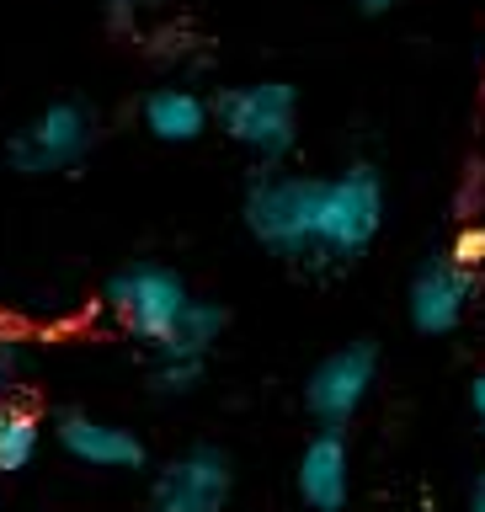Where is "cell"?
I'll return each instance as SVG.
<instances>
[{
    "label": "cell",
    "instance_id": "cell-1",
    "mask_svg": "<svg viewBox=\"0 0 485 512\" xmlns=\"http://www.w3.org/2000/svg\"><path fill=\"white\" fill-rule=\"evenodd\" d=\"M320 203H326V176H299L262 166L246 187L240 219H246L251 240L278 262H310L320 246Z\"/></svg>",
    "mask_w": 485,
    "mask_h": 512
},
{
    "label": "cell",
    "instance_id": "cell-2",
    "mask_svg": "<svg viewBox=\"0 0 485 512\" xmlns=\"http://www.w3.org/2000/svg\"><path fill=\"white\" fill-rule=\"evenodd\" d=\"M219 134L256 155L262 166L288 160L299 144V91L288 80H251V86H224L214 96Z\"/></svg>",
    "mask_w": 485,
    "mask_h": 512
},
{
    "label": "cell",
    "instance_id": "cell-3",
    "mask_svg": "<svg viewBox=\"0 0 485 512\" xmlns=\"http://www.w3.org/2000/svg\"><path fill=\"white\" fill-rule=\"evenodd\" d=\"M379 230H384V176L368 160H352L347 171L326 176L315 267H352L374 246Z\"/></svg>",
    "mask_w": 485,
    "mask_h": 512
},
{
    "label": "cell",
    "instance_id": "cell-4",
    "mask_svg": "<svg viewBox=\"0 0 485 512\" xmlns=\"http://www.w3.org/2000/svg\"><path fill=\"white\" fill-rule=\"evenodd\" d=\"M102 304L118 326L144 347H160L166 336L176 331V320L187 315L192 304V288L176 267H160V262H128L107 278L102 288Z\"/></svg>",
    "mask_w": 485,
    "mask_h": 512
},
{
    "label": "cell",
    "instance_id": "cell-5",
    "mask_svg": "<svg viewBox=\"0 0 485 512\" xmlns=\"http://www.w3.org/2000/svg\"><path fill=\"white\" fill-rule=\"evenodd\" d=\"M91 144H96V112L75 96H64V102L38 107L6 139V166L16 176H64L91 155Z\"/></svg>",
    "mask_w": 485,
    "mask_h": 512
},
{
    "label": "cell",
    "instance_id": "cell-6",
    "mask_svg": "<svg viewBox=\"0 0 485 512\" xmlns=\"http://www.w3.org/2000/svg\"><path fill=\"white\" fill-rule=\"evenodd\" d=\"M374 379H379V347L374 342H347V347L326 352L310 368V379H304V411H310V422L326 432H342L368 406Z\"/></svg>",
    "mask_w": 485,
    "mask_h": 512
},
{
    "label": "cell",
    "instance_id": "cell-7",
    "mask_svg": "<svg viewBox=\"0 0 485 512\" xmlns=\"http://www.w3.org/2000/svg\"><path fill=\"white\" fill-rule=\"evenodd\" d=\"M235 496V459L219 443L171 454L150 480V512H224Z\"/></svg>",
    "mask_w": 485,
    "mask_h": 512
},
{
    "label": "cell",
    "instance_id": "cell-8",
    "mask_svg": "<svg viewBox=\"0 0 485 512\" xmlns=\"http://www.w3.org/2000/svg\"><path fill=\"white\" fill-rule=\"evenodd\" d=\"M470 299H475V267H464L454 251H438L416 267L406 310H411V326L422 336H448L470 315Z\"/></svg>",
    "mask_w": 485,
    "mask_h": 512
},
{
    "label": "cell",
    "instance_id": "cell-9",
    "mask_svg": "<svg viewBox=\"0 0 485 512\" xmlns=\"http://www.w3.org/2000/svg\"><path fill=\"white\" fill-rule=\"evenodd\" d=\"M54 438L86 470H144V459H150L139 432L107 422V416H91V411H59Z\"/></svg>",
    "mask_w": 485,
    "mask_h": 512
},
{
    "label": "cell",
    "instance_id": "cell-10",
    "mask_svg": "<svg viewBox=\"0 0 485 512\" xmlns=\"http://www.w3.org/2000/svg\"><path fill=\"white\" fill-rule=\"evenodd\" d=\"M294 491L310 512H342L352 496V454L342 432L315 427V438L299 448V470H294Z\"/></svg>",
    "mask_w": 485,
    "mask_h": 512
},
{
    "label": "cell",
    "instance_id": "cell-11",
    "mask_svg": "<svg viewBox=\"0 0 485 512\" xmlns=\"http://www.w3.org/2000/svg\"><path fill=\"white\" fill-rule=\"evenodd\" d=\"M139 123L160 144H192L214 128V102L192 86H155L139 102Z\"/></svg>",
    "mask_w": 485,
    "mask_h": 512
},
{
    "label": "cell",
    "instance_id": "cell-12",
    "mask_svg": "<svg viewBox=\"0 0 485 512\" xmlns=\"http://www.w3.org/2000/svg\"><path fill=\"white\" fill-rule=\"evenodd\" d=\"M224 326H230V310L214 299H192L187 315L176 320V331L155 347V358H182V363H208V352L219 347Z\"/></svg>",
    "mask_w": 485,
    "mask_h": 512
},
{
    "label": "cell",
    "instance_id": "cell-13",
    "mask_svg": "<svg viewBox=\"0 0 485 512\" xmlns=\"http://www.w3.org/2000/svg\"><path fill=\"white\" fill-rule=\"evenodd\" d=\"M43 448V416L22 395L0 400V475H22Z\"/></svg>",
    "mask_w": 485,
    "mask_h": 512
},
{
    "label": "cell",
    "instance_id": "cell-14",
    "mask_svg": "<svg viewBox=\"0 0 485 512\" xmlns=\"http://www.w3.org/2000/svg\"><path fill=\"white\" fill-rule=\"evenodd\" d=\"M22 379H27V342H22V331L0 315V400L22 395Z\"/></svg>",
    "mask_w": 485,
    "mask_h": 512
},
{
    "label": "cell",
    "instance_id": "cell-15",
    "mask_svg": "<svg viewBox=\"0 0 485 512\" xmlns=\"http://www.w3.org/2000/svg\"><path fill=\"white\" fill-rule=\"evenodd\" d=\"M203 368H208V363L155 358V368H150V390H155V395H192V390L203 384Z\"/></svg>",
    "mask_w": 485,
    "mask_h": 512
},
{
    "label": "cell",
    "instance_id": "cell-16",
    "mask_svg": "<svg viewBox=\"0 0 485 512\" xmlns=\"http://www.w3.org/2000/svg\"><path fill=\"white\" fill-rule=\"evenodd\" d=\"M454 256L464 267H475L480 256H485V230H459V240H454Z\"/></svg>",
    "mask_w": 485,
    "mask_h": 512
},
{
    "label": "cell",
    "instance_id": "cell-17",
    "mask_svg": "<svg viewBox=\"0 0 485 512\" xmlns=\"http://www.w3.org/2000/svg\"><path fill=\"white\" fill-rule=\"evenodd\" d=\"M470 411H475V422L485 432V374H475V384H470Z\"/></svg>",
    "mask_w": 485,
    "mask_h": 512
},
{
    "label": "cell",
    "instance_id": "cell-18",
    "mask_svg": "<svg viewBox=\"0 0 485 512\" xmlns=\"http://www.w3.org/2000/svg\"><path fill=\"white\" fill-rule=\"evenodd\" d=\"M464 512H485V470L475 475V486H470V507Z\"/></svg>",
    "mask_w": 485,
    "mask_h": 512
},
{
    "label": "cell",
    "instance_id": "cell-19",
    "mask_svg": "<svg viewBox=\"0 0 485 512\" xmlns=\"http://www.w3.org/2000/svg\"><path fill=\"white\" fill-rule=\"evenodd\" d=\"M358 6H363L368 16H384V11H395V6H400V0H358Z\"/></svg>",
    "mask_w": 485,
    "mask_h": 512
}]
</instances>
